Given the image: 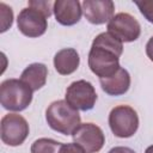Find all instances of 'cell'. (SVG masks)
<instances>
[{
    "label": "cell",
    "instance_id": "cell-5",
    "mask_svg": "<svg viewBox=\"0 0 153 153\" xmlns=\"http://www.w3.org/2000/svg\"><path fill=\"white\" fill-rule=\"evenodd\" d=\"M29 124L26 120L18 114H7L0 122L1 141L8 146H20L29 135Z\"/></svg>",
    "mask_w": 153,
    "mask_h": 153
},
{
    "label": "cell",
    "instance_id": "cell-13",
    "mask_svg": "<svg viewBox=\"0 0 153 153\" xmlns=\"http://www.w3.org/2000/svg\"><path fill=\"white\" fill-rule=\"evenodd\" d=\"M80 63L79 54L73 48H65L59 50L54 56V67L61 75H69L74 73Z\"/></svg>",
    "mask_w": 153,
    "mask_h": 153
},
{
    "label": "cell",
    "instance_id": "cell-6",
    "mask_svg": "<svg viewBox=\"0 0 153 153\" xmlns=\"http://www.w3.org/2000/svg\"><path fill=\"white\" fill-rule=\"evenodd\" d=\"M66 102L75 110L88 111L97 102V93L90 81L76 80L66 90Z\"/></svg>",
    "mask_w": 153,
    "mask_h": 153
},
{
    "label": "cell",
    "instance_id": "cell-9",
    "mask_svg": "<svg viewBox=\"0 0 153 153\" xmlns=\"http://www.w3.org/2000/svg\"><path fill=\"white\" fill-rule=\"evenodd\" d=\"M72 136L74 142L81 146L86 153H97L105 143L103 130L93 123H80Z\"/></svg>",
    "mask_w": 153,
    "mask_h": 153
},
{
    "label": "cell",
    "instance_id": "cell-11",
    "mask_svg": "<svg viewBox=\"0 0 153 153\" xmlns=\"http://www.w3.org/2000/svg\"><path fill=\"white\" fill-rule=\"evenodd\" d=\"M82 8L78 0H56L54 1V14L61 25L72 26L81 18Z\"/></svg>",
    "mask_w": 153,
    "mask_h": 153
},
{
    "label": "cell",
    "instance_id": "cell-10",
    "mask_svg": "<svg viewBox=\"0 0 153 153\" xmlns=\"http://www.w3.org/2000/svg\"><path fill=\"white\" fill-rule=\"evenodd\" d=\"M81 8L85 18L94 25L109 23L114 17L115 4L111 0H84Z\"/></svg>",
    "mask_w": 153,
    "mask_h": 153
},
{
    "label": "cell",
    "instance_id": "cell-20",
    "mask_svg": "<svg viewBox=\"0 0 153 153\" xmlns=\"http://www.w3.org/2000/svg\"><path fill=\"white\" fill-rule=\"evenodd\" d=\"M108 153H135L131 148L129 147H124V146H117V147H114L111 148Z\"/></svg>",
    "mask_w": 153,
    "mask_h": 153
},
{
    "label": "cell",
    "instance_id": "cell-1",
    "mask_svg": "<svg viewBox=\"0 0 153 153\" xmlns=\"http://www.w3.org/2000/svg\"><path fill=\"white\" fill-rule=\"evenodd\" d=\"M45 120L49 127L63 135H72L80 126V115L66 100L53 102L45 111Z\"/></svg>",
    "mask_w": 153,
    "mask_h": 153
},
{
    "label": "cell",
    "instance_id": "cell-4",
    "mask_svg": "<svg viewBox=\"0 0 153 153\" xmlns=\"http://www.w3.org/2000/svg\"><path fill=\"white\" fill-rule=\"evenodd\" d=\"M88 67L99 79L114 75L120 68V56L112 50L92 44L88 53Z\"/></svg>",
    "mask_w": 153,
    "mask_h": 153
},
{
    "label": "cell",
    "instance_id": "cell-15",
    "mask_svg": "<svg viewBox=\"0 0 153 153\" xmlns=\"http://www.w3.org/2000/svg\"><path fill=\"white\" fill-rule=\"evenodd\" d=\"M61 146L62 143L56 140L41 137L31 145V153H59Z\"/></svg>",
    "mask_w": 153,
    "mask_h": 153
},
{
    "label": "cell",
    "instance_id": "cell-14",
    "mask_svg": "<svg viewBox=\"0 0 153 153\" xmlns=\"http://www.w3.org/2000/svg\"><path fill=\"white\" fill-rule=\"evenodd\" d=\"M48 68L44 63H31L22 73L20 80L25 82L32 91H37L45 85Z\"/></svg>",
    "mask_w": 153,
    "mask_h": 153
},
{
    "label": "cell",
    "instance_id": "cell-21",
    "mask_svg": "<svg viewBox=\"0 0 153 153\" xmlns=\"http://www.w3.org/2000/svg\"><path fill=\"white\" fill-rule=\"evenodd\" d=\"M146 54H147L148 59L153 62V36L148 39V42L146 44Z\"/></svg>",
    "mask_w": 153,
    "mask_h": 153
},
{
    "label": "cell",
    "instance_id": "cell-7",
    "mask_svg": "<svg viewBox=\"0 0 153 153\" xmlns=\"http://www.w3.org/2000/svg\"><path fill=\"white\" fill-rule=\"evenodd\" d=\"M108 32L123 42H134L140 37L141 26L136 18L126 12L115 14L108 23Z\"/></svg>",
    "mask_w": 153,
    "mask_h": 153
},
{
    "label": "cell",
    "instance_id": "cell-12",
    "mask_svg": "<svg viewBox=\"0 0 153 153\" xmlns=\"http://www.w3.org/2000/svg\"><path fill=\"white\" fill-rule=\"evenodd\" d=\"M102 90L109 96H122L130 87V75L127 69L120 68L114 75L99 79Z\"/></svg>",
    "mask_w": 153,
    "mask_h": 153
},
{
    "label": "cell",
    "instance_id": "cell-19",
    "mask_svg": "<svg viewBox=\"0 0 153 153\" xmlns=\"http://www.w3.org/2000/svg\"><path fill=\"white\" fill-rule=\"evenodd\" d=\"M59 153H86V152L78 143H62Z\"/></svg>",
    "mask_w": 153,
    "mask_h": 153
},
{
    "label": "cell",
    "instance_id": "cell-3",
    "mask_svg": "<svg viewBox=\"0 0 153 153\" xmlns=\"http://www.w3.org/2000/svg\"><path fill=\"white\" fill-rule=\"evenodd\" d=\"M109 126L115 136L127 139L136 133L139 128V116L131 106L118 105L109 114Z\"/></svg>",
    "mask_w": 153,
    "mask_h": 153
},
{
    "label": "cell",
    "instance_id": "cell-2",
    "mask_svg": "<svg viewBox=\"0 0 153 153\" xmlns=\"http://www.w3.org/2000/svg\"><path fill=\"white\" fill-rule=\"evenodd\" d=\"M32 90L20 79H7L0 85V103L10 111H23L32 100Z\"/></svg>",
    "mask_w": 153,
    "mask_h": 153
},
{
    "label": "cell",
    "instance_id": "cell-18",
    "mask_svg": "<svg viewBox=\"0 0 153 153\" xmlns=\"http://www.w3.org/2000/svg\"><path fill=\"white\" fill-rule=\"evenodd\" d=\"M135 5L139 7L141 14L153 24V0H143V1H135Z\"/></svg>",
    "mask_w": 153,
    "mask_h": 153
},
{
    "label": "cell",
    "instance_id": "cell-22",
    "mask_svg": "<svg viewBox=\"0 0 153 153\" xmlns=\"http://www.w3.org/2000/svg\"><path fill=\"white\" fill-rule=\"evenodd\" d=\"M145 153H153V145H151L149 147H147L146 151H145Z\"/></svg>",
    "mask_w": 153,
    "mask_h": 153
},
{
    "label": "cell",
    "instance_id": "cell-16",
    "mask_svg": "<svg viewBox=\"0 0 153 153\" xmlns=\"http://www.w3.org/2000/svg\"><path fill=\"white\" fill-rule=\"evenodd\" d=\"M0 10H1V29H0V31L1 32H5L12 25V22H13V12H12V8L8 7L4 2L0 4Z\"/></svg>",
    "mask_w": 153,
    "mask_h": 153
},
{
    "label": "cell",
    "instance_id": "cell-17",
    "mask_svg": "<svg viewBox=\"0 0 153 153\" xmlns=\"http://www.w3.org/2000/svg\"><path fill=\"white\" fill-rule=\"evenodd\" d=\"M29 7L36 8L38 11H41L47 18L51 16L53 11H54V2L49 1V0H32L29 1Z\"/></svg>",
    "mask_w": 153,
    "mask_h": 153
},
{
    "label": "cell",
    "instance_id": "cell-8",
    "mask_svg": "<svg viewBox=\"0 0 153 153\" xmlns=\"http://www.w3.org/2000/svg\"><path fill=\"white\" fill-rule=\"evenodd\" d=\"M17 25L24 36L31 38L42 36L48 29L47 17L41 11L32 7H25L19 12Z\"/></svg>",
    "mask_w": 153,
    "mask_h": 153
}]
</instances>
